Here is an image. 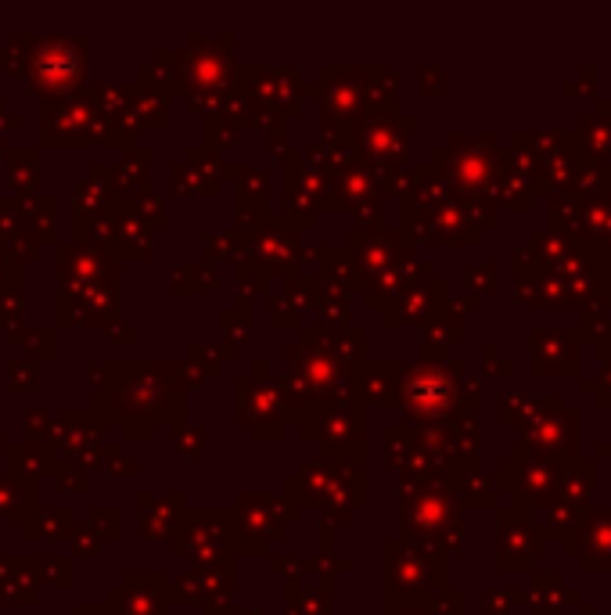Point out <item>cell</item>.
Masks as SVG:
<instances>
[{
  "instance_id": "obj_18",
  "label": "cell",
  "mask_w": 611,
  "mask_h": 615,
  "mask_svg": "<svg viewBox=\"0 0 611 615\" xmlns=\"http://www.w3.org/2000/svg\"><path fill=\"white\" fill-rule=\"evenodd\" d=\"M73 615H104V612H93V608H76Z\"/></svg>"
},
{
  "instance_id": "obj_13",
  "label": "cell",
  "mask_w": 611,
  "mask_h": 615,
  "mask_svg": "<svg viewBox=\"0 0 611 615\" xmlns=\"http://www.w3.org/2000/svg\"><path fill=\"white\" fill-rule=\"evenodd\" d=\"M8 389L11 393H18V389H33L37 385V368H33L29 360H8Z\"/></svg>"
},
{
  "instance_id": "obj_19",
  "label": "cell",
  "mask_w": 611,
  "mask_h": 615,
  "mask_svg": "<svg viewBox=\"0 0 611 615\" xmlns=\"http://www.w3.org/2000/svg\"><path fill=\"white\" fill-rule=\"evenodd\" d=\"M0 594H4V558H0Z\"/></svg>"
},
{
  "instance_id": "obj_14",
  "label": "cell",
  "mask_w": 611,
  "mask_h": 615,
  "mask_svg": "<svg viewBox=\"0 0 611 615\" xmlns=\"http://www.w3.org/2000/svg\"><path fill=\"white\" fill-rule=\"evenodd\" d=\"M40 576H43V583H51L58 590H65L68 587V558H40Z\"/></svg>"
},
{
  "instance_id": "obj_20",
  "label": "cell",
  "mask_w": 611,
  "mask_h": 615,
  "mask_svg": "<svg viewBox=\"0 0 611 615\" xmlns=\"http://www.w3.org/2000/svg\"><path fill=\"white\" fill-rule=\"evenodd\" d=\"M8 151H11V148L4 145V137H0V159H8Z\"/></svg>"
},
{
  "instance_id": "obj_15",
  "label": "cell",
  "mask_w": 611,
  "mask_h": 615,
  "mask_svg": "<svg viewBox=\"0 0 611 615\" xmlns=\"http://www.w3.org/2000/svg\"><path fill=\"white\" fill-rule=\"evenodd\" d=\"M58 490H76V493H84V490H87V479L79 476L76 468H65L62 476H58Z\"/></svg>"
},
{
  "instance_id": "obj_4",
  "label": "cell",
  "mask_w": 611,
  "mask_h": 615,
  "mask_svg": "<svg viewBox=\"0 0 611 615\" xmlns=\"http://www.w3.org/2000/svg\"><path fill=\"white\" fill-rule=\"evenodd\" d=\"M40 583V558H4V594H0V605H37Z\"/></svg>"
},
{
  "instance_id": "obj_17",
  "label": "cell",
  "mask_w": 611,
  "mask_h": 615,
  "mask_svg": "<svg viewBox=\"0 0 611 615\" xmlns=\"http://www.w3.org/2000/svg\"><path fill=\"white\" fill-rule=\"evenodd\" d=\"M73 543H76V551H79V554H98V548H93V540H87V537H79V540L73 537Z\"/></svg>"
},
{
  "instance_id": "obj_11",
  "label": "cell",
  "mask_w": 611,
  "mask_h": 615,
  "mask_svg": "<svg viewBox=\"0 0 611 615\" xmlns=\"http://www.w3.org/2000/svg\"><path fill=\"white\" fill-rule=\"evenodd\" d=\"M22 310H26V299H22V288L0 292V331H15V324L22 321Z\"/></svg>"
},
{
  "instance_id": "obj_16",
  "label": "cell",
  "mask_w": 611,
  "mask_h": 615,
  "mask_svg": "<svg viewBox=\"0 0 611 615\" xmlns=\"http://www.w3.org/2000/svg\"><path fill=\"white\" fill-rule=\"evenodd\" d=\"M0 130H22V115L11 112L8 98H0Z\"/></svg>"
},
{
  "instance_id": "obj_9",
  "label": "cell",
  "mask_w": 611,
  "mask_h": 615,
  "mask_svg": "<svg viewBox=\"0 0 611 615\" xmlns=\"http://www.w3.org/2000/svg\"><path fill=\"white\" fill-rule=\"evenodd\" d=\"M15 346H22L26 353H33V357H43V360H54L58 357V346H54V328H15L8 335Z\"/></svg>"
},
{
  "instance_id": "obj_7",
  "label": "cell",
  "mask_w": 611,
  "mask_h": 615,
  "mask_svg": "<svg viewBox=\"0 0 611 615\" xmlns=\"http://www.w3.org/2000/svg\"><path fill=\"white\" fill-rule=\"evenodd\" d=\"M26 533V540H65L68 533H73V515L65 512V507H54V512H40V518H33V522L22 529Z\"/></svg>"
},
{
  "instance_id": "obj_2",
  "label": "cell",
  "mask_w": 611,
  "mask_h": 615,
  "mask_svg": "<svg viewBox=\"0 0 611 615\" xmlns=\"http://www.w3.org/2000/svg\"><path fill=\"white\" fill-rule=\"evenodd\" d=\"M112 130L98 120L93 101L84 98H43L40 101V145L68 148V145H98L109 140Z\"/></svg>"
},
{
  "instance_id": "obj_5",
  "label": "cell",
  "mask_w": 611,
  "mask_h": 615,
  "mask_svg": "<svg viewBox=\"0 0 611 615\" xmlns=\"http://www.w3.org/2000/svg\"><path fill=\"white\" fill-rule=\"evenodd\" d=\"M0 518L26 529L33 518H40V496L37 487L18 482L11 476H0Z\"/></svg>"
},
{
  "instance_id": "obj_3",
  "label": "cell",
  "mask_w": 611,
  "mask_h": 615,
  "mask_svg": "<svg viewBox=\"0 0 611 615\" xmlns=\"http://www.w3.org/2000/svg\"><path fill=\"white\" fill-rule=\"evenodd\" d=\"M8 476L18 479V482H29V487H40L43 476H62L65 468H73L62 451L54 443H33V440H22V443H8Z\"/></svg>"
},
{
  "instance_id": "obj_10",
  "label": "cell",
  "mask_w": 611,
  "mask_h": 615,
  "mask_svg": "<svg viewBox=\"0 0 611 615\" xmlns=\"http://www.w3.org/2000/svg\"><path fill=\"white\" fill-rule=\"evenodd\" d=\"M22 223H26V202H15V198H0V248L8 245V238L22 227Z\"/></svg>"
},
{
  "instance_id": "obj_8",
  "label": "cell",
  "mask_w": 611,
  "mask_h": 615,
  "mask_svg": "<svg viewBox=\"0 0 611 615\" xmlns=\"http://www.w3.org/2000/svg\"><path fill=\"white\" fill-rule=\"evenodd\" d=\"M26 223L40 234L43 245L54 242V231H58V206H54V198L51 195H47V198H26Z\"/></svg>"
},
{
  "instance_id": "obj_1",
  "label": "cell",
  "mask_w": 611,
  "mask_h": 615,
  "mask_svg": "<svg viewBox=\"0 0 611 615\" xmlns=\"http://www.w3.org/2000/svg\"><path fill=\"white\" fill-rule=\"evenodd\" d=\"M0 65L29 83L33 94L73 98L87 76V37H26L8 33L0 47Z\"/></svg>"
},
{
  "instance_id": "obj_12",
  "label": "cell",
  "mask_w": 611,
  "mask_h": 615,
  "mask_svg": "<svg viewBox=\"0 0 611 615\" xmlns=\"http://www.w3.org/2000/svg\"><path fill=\"white\" fill-rule=\"evenodd\" d=\"M22 425H26V440L33 443H47L54 435V418L47 410H26Z\"/></svg>"
},
{
  "instance_id": "obj_6",
  "label": "cell",
  "mask_w": 611,
  "mask_h": 615,
  "mask_svg": "<svg viewBox=\"0 0 611 615\" xmlns=\"http://www.w3.org/2000/svg\"><path fill=\"white\" fill-rule=\"evenodd\" d=\"M37 162H40V151L37 148H11L8 151L4 176H8L11 192H18V202H26V198L37 192V184H40Z\"/></svg>"
},
{
  "instance_id": "obj_21",
  "label": "cell",
  "mask_w": 611,
  "mask_h": 615,
  "mask_svg": "<svg viewBox=\"0 0 611 615\" xmlns=\"http://www.w3.org/2000/svg\"><path fill=\"white\" fill-rule=\"evenodd\" d=\"M0 454H8V443H4V435H0Z\"/></svg>"
}]
</instances>
